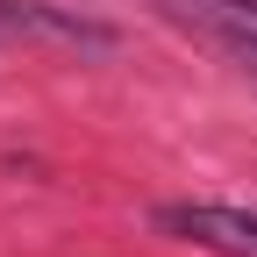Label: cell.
<instances>
[{
	"instance_id": "1",
	"label": "cell",
	"mask_w": 257,
	"mask_h": 257,
	"mask_svg": "<svg viewBox=\"0 0 257 257\" xmlns=\"http://www.w3.org/2000/svg\"><path fill=\"white\" fill-rule=\"evenodd\" d=\"M157 229H172L179 243L221 250V257H257V214L221 207V200H172L157 207Z\"/></svg>"
},
{
	"instance_id": "3",
	"label": "cell",
	"mask_w": 257,
	"mask_h": 257,
	"mask_svg": "<svg viewBox=\"0 0 257 257\" xmlns=\"http://www.w3.org/2000/svg\"><path fill=\"white\" fill-rule=\"evenodd\" d=\"M207 8H221V15H243V22H257V0H207Z\"/></svg>"
},
{
	"instance_id": "2",
	"label": "cell",
	"mask_w": 257,
	"mask_h": 257,
	"mask_svg": "<svg viewBox=\"0 0 257 257\" xmlns=\"http://www.w3.org/2000/svg\"><path fill=\"white\" fill-rule=\"evenodd\" d=\"M186 8H193V22H200V29H207L221 50L236 57V72L257 86V22H243V15H221V8H207V0H186Z\"/></svg>"
}]
</instances>
